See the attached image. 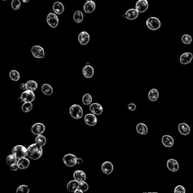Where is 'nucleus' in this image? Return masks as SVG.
<instances>
[{
    "instance_id": "nucleus-1",
    "label": "nucleus",
    "mask_w": 193,
    "mask_h": 193,
    "mask_svg": "<svg viewBox=\"0 0 193 193\" xmlns=\"http://www.w3.org/2000/svg\"><path fill=\"white\" fill-rule=\"evenodd\" d=\"M43 155L42 147L37 143H34L29 146L27 149V156L32 160L40 159Z\"/></svg>"
},
{
    "instance_id": "nucleus-2",
    "label": "nucleus",
    "mask_w": 193,
    "mask_h": 193,
    "mask_svg": "<svg viewBox=\"0 0 193 193\" xmlns=\"http://www.w3.org/2000/svg\"><path fill=\"white\" fill-rule=\"evenodd\" d=\"M70 114L71 117L74 119H80L83 115L82 108L77 104L71 105L70 108Z\"/></svg>"
},
{
    "instance_id": "nucleus-3",
    "label": "nucleus",
    "mask_w": 193,
    "mask_h": 193,
    "mask_svg": "<svg viewBox=\"0 0 193 193\" xmlns=\"http://www.w3.org/2000/svg\"><path fill=\"white\" fill-rule=\"evenodd\" d=\"M12 153L18 160L27 155V149L23 146L18 145L13 148Z\"/></svg>"
},
{
    "instance_id": "nucleus-4",
    "label": "nucleus",
    "mask_w": 193,
    "mask_h": 193,
    "mask_svg": "<svg viewBox=\"0 0 193 193\" xmlns=\"http://www.w3.org/2000/svg\"><path fill=\"white\" fill-rule=\"evenodd\" d=\"M148 28L152 31H156L161 27V22L156 17H150L146 21Z\"/></svg>"
},
{
    "instance_id": "nucleus-5",
    "label": "nucleus",
    "mask_w": 193,
    "mask_h": 193,
    "mask_svg": "<svg viewBox=\"0 0 193 193\" xmlns=\"http://www.w3.org/2000/svg\"><path fill=\"white\" fill-rule=\"evenodd\" d=\"M77 157L73 154H67L63 157V163L69 167H73L77 164Z\"/></svg>"
},
{
    "instance_id": "nucleus-6",
    "label": "nucleus",
    "mask_w": 193,
    "mask_h": 193,
    "mask_svg": "<svg viewBox=\"0 0 193 193\" xmlns=\"http://www.w3.org/2000/svg\"><path fill=\"white\" fill-rule=\"evenodd\" d=\"M47 22L48 25L51 27L55 29L57 27L58 25L59 20H58V18L57 17L56 14L51 13L47 15Z\"/></svg>"
},
{
    "instance_id": "nucleus-7",
    "label": "nucleus",
    "mask_w": 193,
    "mask_h": 193,
    "mask_svg": "<svg viewBox=\"0 0 193 193\" xmlns=\"http://www.w3.org/2000/svg\"><path fill=\"white\" fill-rule=\"evenodd\" d=\"M31 51L33 56L35 58H43L45 57V51L41 46H33L31 49Z\"/></svg>"
},
{
    "instance_id": "nucleus-8",
    "label": "nucleus",
    "mask_w": 193,
    "mask_h": 193,
    "mask_svg": "<svg viewBox=\"0 0 193 193\" xmlns=\"http://www.w3.org/2000/svg\"><path fill=\"white\" fill-rule=\"evenodd\" d=\"M21 98L23 102H32L35 99V95L34 91L27 90L21 95Z\"/></svg>"
},
{
    "instance_id": "nucleus-9",
    "label": "nucleus",
    "mask_w": 193,
    "mask_h": 193,
    "mask_svg": "<svg viewBox=\"0 0 193 193\" xmlns=\"http://www.w3.org/2000/svg\"><path fill=\"white\" fill-rule=\"evenodd\" d=\"M46 130V127L43 124L36 123L32 126L31 131L33 134L35 135H40L44 132Z\"/></svg>"
},
{
    "instance_id": "nucleus-10",
    "label": "nucleus",
    "mask_w": 193,
    "mask_h": 193,
    "mask_svg": "<svg viewBox=\"0 0 193 193\" xmlns=\"http://www.w3.org/2000/svg\"><path fill=\"white\" fill-rule=\"evenodd\" d=\"M135 9L139 13H144L148 9V3L147 0H139L135 5Z\"/></svg>"
},
{
    "instance_id": "nucleus-11",
    "label": "nucleus",
    "mask_w": 193,
    "mask_h": 193,
    "mask_svg": "<svg viewBox=\"0 0 193 193\" xmlns=\"http://www.w3.org/2000/svg\"><path fill=\"white\" fill-rule=\"evenodd\" d=\"M85 124L89 126H94L97 122V119L95 114H87L85 117Z\"/></svg>"
},
{
    "instance_id": "nucleus-12",
    "label": "nucleus",
    "mask_w": 193,
    "mask_h": 193,
    "mask_svg": "<svg viewBox=\"0 0 193 193\" xmlns=\"http://www.w3.org/2000/svg\"><path fill=\"white\" fill-rule=\"evenodd\" d=\"M193 55L190 52H186L182 54L179 58L180 63L182 65H187L193 60Z\"/></svg>"
},
{
    "instance_id": "nucleus-13",
    "label": "nucleus",
    "mask_w": 193,
    "mask_h": 193,
    "mask_svg": "<svg viewBox=\"0 0 193 193\" xmlns=\"http://www.w3.org/2000/svg\"><path fill=\"white\" fill-rule=\"evenodd\" d=\"M90 37L88 32L86 31L81 32L78 36V40L81 45L85 46L90 41Z\"/></svg>"
},
{
    "instance_id": "nucleus-14",
    "label": "nucleus",
    "mask_w": 193,
    "mask_h": 193,
    "mask_svg": "<svg viewBox=\"0 0 193 193\" xmlns=\"http://www.w3.org/2000/svg\"><path fill=\"white\" fill-rule=\"evenodd\" d=\"M139 16V12L136 9H130L125 13V17L129 20H135Z\"/></svg>"
},
{
    "instance_id": "nucleus-15",
    "label": "nucleus",
    "mask_w": 193,
    "mask_h": 193,
    "mask_svg": "<svg viewBox=\"0 0 193 193\" xmlns=\"http://www.w3.org/2000/svg\"><path fill=\"white\" fill-rule=\"evenodd\" d=\"M167 167L171 172H176L179 169V163L174 159H169L167 162Z\"/></svg>"
},
{
    "instance_id": "nucleus-16",
    "label": "nucleus",
    "mask_w": 193,
    "mask_h": 193,
    "mask_svg": "<svg viewBox=\"0 0 193 193\" xmlns=\"http://www.w3.org/2000/svg\"><path fill=\"white\" fill-rule=\"evenodd\" d=\"M90 110L95 115H100L103 112L102 106L98 103H92L90 106Z\"/></svg>"
},
{
    "instance_id": "nucleus-17",
    "label": "nucleus",
    "mask_w": 193,
    "mask_h": 193,
    "mask_svg": "<svg viewBox=\"0 0 193 193\" xmlns=\"http://www.w3.org/2000/svg\"><path fill=\"white\" fill-rule=\"evenodd\" d=\"M102 170L106 174H110L113 170V165L110 162H105L102 164Z\"/></svg>"
},
{
    "instance_id": "nucleus-18",
    "label": "nucleus",
    "mask_w": 193,
    "mask_h": 193,
    "mask_svg": "<svg viewBox=\"0 0 193 193\" xmlns=\"http://www.w3.org/2000/svg\"><path fill=\"white\" fill-rule=\"evenodd\" d=\"M178 129L179 133L182 135H187L190 133V128L187 124L181 123L179 125Z\"/></svg>"
},
{
    "instance_id": "nucleus-19",
    "label": "nucleus",
    "mask_w": 193,
    "mask_h": 193,
    "mask_svg": "<svg viewBox=\"0 0 193 193\" xmlns=\"http://www.w3.org/2000/svg\"><path fill=\"white\" fill-rule=\"evenodd\" d=\"M162 143L166 147H171L174 145V139L170 135H165L162 137Z\"/></svg>"
},
{
    "instance_id": "nucleus-20",
    "label": "nucleus",
    "mask_w": 193,
    "mask_h": 193,
    "mask_svg": "<svg viewBox=\"0 0 193 193\" xmlns=\"http://www.w3.org/2000/svg\"><path fill=\"white\" fill-rule=\"evenodd\" d=\"M95 9L96 3H95L93 1L86 2L83 6V10L85 13H91L94 12Z\"/></svg>"
},
{
    "instance_id": "nucleus-21",
    "label": "nucleus",
    "mask_w": 193,
    "mask_h": 193,
    "mask_svg": "<svg viewBox=\"0 0 193 193\" xmlns=\"http://www.w3.org/2000/svg\"><path fill=\"white\" fill-rule=\"evenodd\" d=\"M53 10L56 14L61 15L64 12L65 7L63 3L58 1L55 2L53 5Z\"/></svg>"
},
{
    "instance_id": "nucleus-22",
    "label": "nucleus",
    "mask_w": 193,
    "mask_h": 193,
    "mask_svg": "<svg viewBox=\"0 0 193 193\" xmlns=\"http://www.w3.org/2000/svg\"><path fill=\"white\" fill-rule=\"evenodd\" d=\"M83 74L86 78H91L94 74V69L91 65H86L83 69Z\"/></svg>"
},
{
    "instance_id": "nucleus-23",
    "label": "nucleus",
    "mask_w": 193,
    "mask_h": 193,
    "mask_svg": "<svg viewBox=\"0 0 193 193\" xmlns=\"http://www.w3.org/2000/svg\"><path fill=\"white\" fill-rule=\"evenodd\" d=\"M17 164L19 169H25L26 168L29 167L30 164V162L27 158H26L25 157H22V158L18 160Z\"/></svg>"
},
{
    "instance_id": "nucleus-24",
    "label": "nucleus",
    "mask_w": 193,
    "mask_h": 193,
    "mask_svg": "<svg viewBox=\"0 0 193 193\" xmlns=\"http://www.w3.org/2000/svg\"><path fill=\"white\" fill-rule=\"evenodd\" d=\"M73 177L74 179L77 181L80 182L85 181L86 179V175L84 172L82 170H77L75 171L73 174Z\"/></svg>"
},
{
    "instance_id": "nucleus-25",
    "label": "nucleus",
    "mask_w": 193,
    "mask_h": 193,
    "mask_svg": "<svg viewBox=\"0 0 193 193\" xmlns=\"http://www.w3.org/2000/svg\"><path fill=\"white\" fill-rule=\"evenodd\" d=\"M80 182L75 179L69 182L67 185V189L70 192H75L77 189H79Z\"/></svg>"
},
{
    "instance_id": "nucleus-26",
    "label": "nucleus",
    "mask_w": 193,
    "mask_h": 193,
    "mask_svg": "<svg viewBox=\"0 0 193 193\" xmlns=\"http://www.w3.org/2000/svg\"><path fill=\"white\" fill-rule=\"evenodd\" d=\"M136 130L138 133L141 135H146L148 132L147 125L143 123H139L136 125Z\"/></svg>"
},
{
    "instance_id": "nucleus-27",
    "label": "nucleus",
    "mask_w": 193,
    "mask_h": 193,
    "mask_svg": "<svg viewBox=\"0 0 193 193\" xmlns=\"http://www.w3.org/2000/svg\"><path fill=\"white\" fill-rule=\"evenodd\" d=\"M159 96V91L156 88H152L151 90L148 95V99L151 102H155L158 99Z\"/></svg>"
},
{
    "instance_id": "nucleus-28",
    "label": "nucleus",
    "mask_w": 193,
    "mask_h": 193,
    "mask_svg": "<svg viewBox=\"0 0 193 193\" xmlns=\"http://www.w3.org/2000/svg\"><path fill=\"white\" fill-rule=\"evenodd\" d=\"M41 90H42L43 94L46 95H48V96L51 95L53 92L51 85L49 84H44L41 87Z\"/></svg>"
},
{
    "instance_id": "nucleus-29",
    "label": "nucleus",
    "mask_w": 193,
    "mask_h": 193,
    "mask_svg": "<svg viewBox=\"0 0 193 193\" xmlns=\"http://www.w3.org/2000/svg\"><path fill=\"white\" fill-rule=\"evenodd\" d=\"M74 20L76 23H80L82 22L83 20V14L82 12L80 10H78L74 13L73 16Z\"/></svg>"
},
{
    "instance_id": "nucleus-30",
    "label": "nucleus",
    "mask_w": 193,
    "mask_h": 193,
    "mask_svg": "<svg viewBox=\"0 0 193 193\" xmlns=\"http://www.w3.org/2000/svg\"><path fill=\"white\" fill-rule=\"evenodd\" d=\"M26 83L27 90H31V91H35V90H36L37 87H38V85H37L36 82H35V80H29Z\"/></svg>"
},
{
    "instance_id": "nucleus-31",
    "label": "nucleus",
    "mask_w": 193,
    "mask_h": 193,
    "mask_svg": "<svg viewBox=\"0 0 193 193\" xmlns=\"http://www.w3.org/2000/svg\"><path fill=\"white\" fill-rule=\"evenodd\" d=\"M46 142H47V139H46V137L41 135H37L36 138H35V143L40 145L41 147H43L46 145Z\"/></svg>"
},
{
    "instance_id": "nucleus-32",
    "label": "nucleus",
    "mask_w": 193,
    "mask_h": 193,
    "mask_svg": "<svg viewBox=\"0 0 193 193\" xmlns=\"http://www.w3.org/2000/svg\"><path fill=\"white\" fill-rule=\"evenodd\" d=\"M18 159L16 157L13 155H9L6 157V163L9 167L12 166V165L14 164L15 163H17Z\"/></svg>"
},
{
    "instance_id": "nucleus-33",
    "label": "nucleus",
    "mask_w": 193,
    "mask_h": 193,
    "mask_svg": "<svg viewBox=\"0 0 193 193\" xmlns=\"http://www.w3.org/2000/svg\"><path fill=\"white\" fill-rule=\"evenodd\" d=\"M9 77L12 80L14 81H18L20 79V74L18 71L17 70H12L9 73Z\"/></svg>"
},
{
    "instance_id": "nucleus-34",
    "label": "nucleus",
    "mask_w": 193,
    "mask_h": 193,
    "mask_svg": "<svg viewBox=\"0 0 193 193\" xmlns=\"http://www.w3.org/2000/svg\"><path fill=\"white\" fill-rule=\"evenodd\" d=\"M32 102H26L22 105V110L25 113H28L31 111L32 109Z\"/></svg>"
},
{
    "instance_id": "nucleus-35",
    "label": "nucleus",
    "mask_w": 193,
    "mask_h": 193,
    "mask_svg": "<svg viewBox=\"0 0 193 193\" xmlns=\"http://www.w3.org/2000/svg\"><path fill=\"white\" fill-rule=\"evenodd\" d=\"M92 102V98L91 95L89 94H85L83 96L82 102L85 105H90Z\"/></svg>"
},
{
    "instance_id": "nucleus-36",
    "label": "nucleus",
    "mask_w": 193,
    "mask_h": 193,
    "mask_svg": "<svg viewBox=\"0 0 193 193\" xmlns=\"http://www.w3.org/2000/svg\"><path fill=\"white\" fill-rule=\"evenodd\" d=\"M181 39L182 43H184L185 44H190L193 41L191 36L187 34L184 35L182 36Z\"/></svg>"
},
{
    "instance_id": "nucleus-37",
    "label": "nucleus",
    "mask_w": 193,
    "mask_h": 193,
    "mask_svg": "<svg viewBox=\"0 0 193 193\" xmlns=\"http://www.w3.org/2000/svg\"><path fill=\"white\" fill-rule=\"evenodd\" d=\"M30 189L29 186L23 185L18 187L17 189V193H29Z\"/></svg>"
},
{
    "instance_id": "nucleus-38",
    "label": "nucleus",
    "mask_w": 193,
    "mask_h": 193,
    "mask_svg": "<svg viewBox=\"0 0 193 193\" xmlns=\"http://www.w3.org/2000/svg\"><path fill=\"white\" fill-rule=\"evenodd\" d=\"M11 5H12V9L14 10H18L20 9L21 3L19 0H13Z\"/></svg>"
},
{
    "instance_id": "nucleus-39",
    "label": "nucleus",
    "mask_w": 193,
    "mask_h": 193,
    "mask_svg": "<svg viewBox=\"0 0 193 193\" xmlns=\"http://www.w3.org/2000/svg\"><path fill=\"white\" fill-rule=\"evenodd\" d=\"M79 189L82 190L83 192L86 191L88 190V185L86 182L85 181L80 182V186Z\"/></svg>"
},
{
    "instance_id": "nucleus-40",
    "label": "nucleus",
    "mask_w": 193,
    "mask_h": 193,
    "mask_svg": "<svg viewBox=\"0 0 193 193\" xmlns=\"http://www.w3.org/2000/svg\"><path fill=\"white\" fill-rule=\"evenodd\" d=\"M185 192H186V190H185V187L181 185H179V186H176V188L174 189V193H185Z\"/></svg>"
},
{
    "instance_id": "nucleus-41",
    "label": "nucleus",
    "mask_w": 193,
    "mask_h": 193,
    "mask_svg": "<svg viewBox=\"0 0 193 193\" xmlns=\"http://www.w3.org/2000/svg\"><path fill=\"white\" fill-rule=\"evenodd\" d=\"M128 108L130 111H134L136 109V107L135 104L130 103L128 105Z\"/></svg>"
},
{
    "instance_id": "nucleus-42",
    "label": "nucleus",
    "mask_w": 193,
    "mask_h": 193,
    "mask_svg": "<svg viewBox=\"0 0 193 193\" xmlns=\"http://www.w3.org/2000/svg\"><path fill=\"white\" fill-rule=\"evenodd\" d=\"M9 167H10L11 170H14V171L17 170L18 169V168H19L17 163H15L14 164L12 165V166Z\"/></svg>"
},
{
    "instance_id": "nucleus-43",
    "label": "nucleus",
    "mask_w": 193,
    "mask_h": 193,
    "mask_svg": "<svg viewBox=\"0 0 193 193\" xmlns=\"http://www.w3.org/2000/svg\"><path fill=\"white\" fill-rule=\"evenodd\" d=\"M20 89L23 90H27V86H26V83H22L20 85Z\"/></svg>"
},
{
    "instance_id": "nucleus-44",
    "label": "nucleus",
    "mask_w": 193,
    "mask_h": 193,
    "mask_svg": "<svg viewBox=\"0 0 193 193\" xmlns=\"http://www.w3.org/2000/svg\"><path fill=\"white\" fill-rule=\"evenodd\" d=\"M83 159L81 158H77V164L78 165L82 164L83 163Z\"/></svg>"
},
{
    "instance_id": "nucleus-45",
    "label": "nucleus",
    "mask_w": 193,
    "mask_h": 193,
    "mask_svg": "<svg viewBox=\"0 0 193 193\" xmlns=\"http://www.w3.org/2000/svg\"><path fill=\"white\" fill-rule=\"evenodd\" d=\"M83 191L82 190H80V189H77V190H76V191H75L74 193H83Z\"/></svg>"
},
{
    "instance_id": "nucleus-46",
    "label": "nucleus",
    "mask_w": 193,
    "mask_h": 193,
    "mask_svg": "<svg viewBox=\"0 0 193 193\" xmlns=\"http://www.w3.org/2000/svg\"><path fill=\"white\" fill-rule=\"evenodd\" d=\"M22 1L23 2V3H27L30 1V0H22Z\"/></svg>"
},
{
    "instance_id": "nucleus-47",
    "label": "nucleus",
    "mask_w": 193,
    "mask_h": 193,
    "mask_svg": "<svg viewBox=\"0 0 193 193\" xmlns=\"http://www.w3.org/2000/svg\"><path fill=\"white\" fill-rule=\"evenodd\" d=\"M86 1H93V0H86Z\"/></svg>"
},
{
    "instance_id": "nucleus-48",
    "label": "nucleus",
    "mask_w": 193,
    "mask_h": 193,
    "mask_svg": "<svg viewBox=\"0 0 193 193\" xmlns=\"http://www.w3.org/2000/svg\"><path fill=\"white\" fill-rule=\"evenodd\" d=\"M2 1H7V0H2Z\"/></svg>"
}]
</instances>
